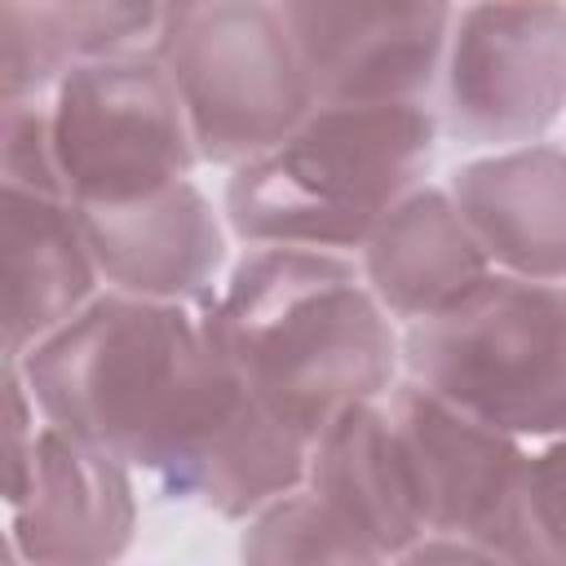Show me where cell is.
<instances>
[{
	"label": "cell",
	"mask_w": 566,
	"mask_h": 566,
	"mask_svg": "<svg viewBox=\"0 0 566 566\" xmlns=\"http://www.w3.org/2000/svg\"><path fill=\"white\" fill-rule=\"evenodd\" d=\"M0 177L13 190H35V195L66 199L57 164H53L49 102L44 97H4V111H0Z\"/></svg>",
	"instance_id": "cell-19"
},
{
	"label": "cell",
	"mask_w": 566,
	"mask_h": 566,
	"mask_svg": "<svg viewBox=\"0 0 566 566\" xmlns=\"http://www.w3.org/2000/svg\"><path fill=\"white\" fill-rule=\"evenodd\" d=\"M314 106H424L455 9L438 0H283Z\"/></svg>",
	"instance_id": "cell-8"
},
{
	"label": "cell",
	"mask_w": 566,
	"mask_h": 566,
	"mask_svg": "<svg viewBox=\"0 0 566 566\" xmlns=\"http://www.w3.org/2000/svg\"><path fill=\"white\" fill-rule=\"evenodd\" d=\"M305 486L389 562L424 539L394 424L380 402H358L323 429V438L310 447Z\"/></svg>",
	"instance_id": "cell-15"
},
{
	"label": "cell",
	"mask_w": 566,
	"mask_h": 566,
	"mask_svg": "<svg viewBox=\"0 0 566 566\" xmlns=\"http://www.w3.org/2000/svg\"><path fill=\"white\" fill-rule=\"evenodd\" d=\"M407 380L513 438H566V283L491 274L460 305L411 323Z\"/></svg>",
	"instance_id": "cell-4"
},
{
	"label": "cell",
	"mask_w": 566,
	"mask_h": 566,
	"mask_svg": "<svg viewBox=\"0 0 566 566\" xmlns=\"http://www.w3.org/2000/svg\"><path fill=\"white\" fill-rule=\"evenodd\" d=\"M566 106V9H455L442 62L447 128L478 146H535Z\"/></svg>",
	"instance_id": "cell-7"
},
{
	"label": "cell",
	"mask_w": 566,
	"mask_h": 566,
	"mask_svg": "<svg viewBox=\"0 0 566 566\" xmlns=\"http://www.w3.org/2000/svg\"><path fill=\"white\" fill-rule=\"evenodd\" d=\"M9 367L44 424L146 469L168 500L256 517L305 486L310 447L252 398L221 327V292H97Z\"/></svg>",
	"instance_id": "cell-1"
},
{
	"label": "cell",
	"mask_w": 566,
	"mask_h": 566,
	"mask_svg": "<svg viewBox=\"0 0 566 566\" xmlns=\"http://www.w3.org/2000/svg\"><path fill=\"white\" fill-rule=\"evenodd\" d=\"M451 203L486 261L513 279L566 283V150L513 146L455 168Z\"/></svg>",
	"instance_id": "cell-12"
},
{
	"label": "cell",
	"mask_w": 566,
	"mask_h": 566,
	"mask_svg": "<svg viewBox=\"0 0 566 566\" xmlns=\"http://www.w3.org/2000/svg\"><path fill=\"white\" fill-rule=\"evenodd\" d=\"M433 137L429 106H314L279 146L234 168L226 221L252 248H363L420 190Z\"/></svg>",
	"instance_id": "cell-3"
},
{
	"label": "cell",
	"mask_w": 566,
	"mask_h": 566,
	"mask_svg": "<svg viewBox=\"0 0 566 566\" xmlns=\"http://www.w3.org/2000/svg\"><path fill=\"white\" fill-rule=\"evenodd\" d=\"M155 57L172 75L208 164L239 168L314 111V88L279 4H164Z\"/></svg>",
	"instance_id": "cell-5"
},
{
	"label": "cell",
	"mask_w": 566,
	"mask_h": 566,
	"mask_svg": "<svg viewBox=\"0 0 566 566\" xmlns=\"http://www.w3.org/2000/svg\"><path fill=\"white\" fill-rule=\"evenodd\" d=\"M97 261L80 208L57 195L4 186V354L18 363L31 345L66 327L97 296Z\"/></svg>",
	"instance_id": "cell-13"
},
{
	"label": "cell",
	"mask_w": 566,
	"mask_h": 566,
	"mask_svg": "<svg viewBox=\"0 0 566 566\" xmlns=\"http://www.w3.org/2000/svg\"><path fill=\"white\" fill-rule=\"evenodd\" d=\"M221 327L252 398L305 447L376 402L402 354L363 270L310 248H252L221 287Z\"/></svg>",
	"instance_id": "cell-2"
},
{
	"label": "cell",
	"mask_w": 566,
	"mask_h": 566,
	"mask_svg": "<svg viewBox=\"0 0 566 566\" xmlns=\"http://www.w3.org/2000/svg\"><path fill=\"white\" fill-rule=\"evenodd\" d=\"M385 411L424 535L469 539L495 557L526 469L522 438L460 411L416 380L394 385Z\"/></svg>",
	"instance_id": "cell-9"
},
{
	"label": "cell",
	"mask_w": 566,
	"mask_h": 566,
	"mask_svg": "<svg viewBox=\"0 0 566 566\" xmlns=\"http://www.w3.org/2000/svg\"><path fill=\"white\" fill-rule=\"evenodd\" d=\"M49 137L75 208L128 203L190 181L199 146L155 49L84 62L49 97Z\"/></svg>",
	"instance_id": "cell-6"
},
{
	"label": "cell",
	"mask_w": 566,
	"mask_h": 566,
	"mask_svg": "<svg viewBox=\"0 0 566 566\" xmlns=\"http://www.w3.org/2000/svg\"><path fill=\"white\" fill-rule=\"evenodd\" d=\"M389 566H504V562H500V557H491L486 548L469 544V539L424 535V539H416L407 553H398Z\"/></svg>",
	"instance_id": "cell-20"
},
{
	"label": "cell",
	"mask_w": 566,
	"mask_h": 566,
	"mask_svg": "<svg viewBox=\"0 0 566 566\" xmlns=\"http://www.w3.org/2000/svg\"><path fill=\"white\" fill-rule=\"evenodd\" d=\"M80 221L111 292L190 301L212 292V274L226 261V230L195 181L128 203H88L80 208Z\"/></svg>",
	"instance_id": "cell-11"
},
{
	"label": "cell",
	"mask_w": 566,
	"mask_h": 566,
	"mask_svg": "<svg viewBox=\"0 0 566 566\" xmlns=\"http://www.w3.org/2000/svg\"><path fill=\"white\" fill-rule=\"evenodd\" d=\"M164 4L137 0H57V4H0V93L40 97L84 62L155 49Z\"/></svg>",
	"instance_id": "cell-16"
},
{
	"label": "cell",
	"mask_w": 566,
	"mask_h": 566,
	"mask_svg": "<svg viewBox=\"0 0 566 566\" xmlns=\"http://www.w3.org/2000/svg\"><path fill=\"white\" fill-rule=\"evenodd\" d=\"M239 566H389V557L301 486L248 517Z\"/></svg>",
	"instance_id": "cell-17"
},
{
	"label": "cell",
	"mask_w": 566,
	"mask_h": 566,
	"mask_svg": "<svg viewBox=\"0 0 566 566\" xmlns=\"http://www.w3.org/2000/svg\"><path fill=\"white\" fill-rule=\"evenodd\" d=\"M137 531L133 464L53 424L9 455V548L22 566H119Z\"/></svg>",
	"instance_id": "cell-10"
},
{
	"label": "cell",
	"mask_w": 566,
	"mask_h": 566,
	"mask_svg": "<svg viewBox=\"0 0 566 566\" xmlns=\"http://www.w3.org/2000/svg\"><path fill=\"white\" fill-rule=\"evenodd\" d=\"M495 557L504 566H566V438L526 451L513 517Z\"/></svg>",
	"instance_id": "cell-18"
},
{
	"label": "cell",
	"mask_w": 566,
	"mask_h": 566,
	"mask_svg": "<svg viewBox=\"0 0 566 566\" xmlns=\"http://www.w3.org/2000/svg\"><path fill=\"white\" fill-rule=\"evenodd\" d=\"M363 279L385 314L424 323L491 279V261L447 190L420 186L363 243Z\"/></svg>",
	"instance_id": "cell-14"
}]
</instances>
